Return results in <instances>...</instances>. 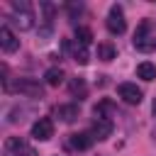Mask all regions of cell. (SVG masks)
Masks as SVG:
<instances>
[{
	"instance_id": "17",
	"label": "cell",
	"mask_w": 156,
	"mask_h": 156,
	"mask_svg": "<svg viewBox=\"0 0 156 156\" xmlns=\"http://www.w3.org/2000/svg\"><path fill=\"white\" fill-rule=\"evenodd\" d=\"M68 88H71V93H73V95H78V100L88 98V85H85V80H83V78H73Z\"/></svg>"
},
{
	"instance_id": "3",
	"label": "cell",
	"mask_w": 156,
	"mask_h": 156,
	"mask_svg": "<svg viewBox=\"0 0 156 156\" xmlns=\"http://www.w3.org/2000/svg\"><path fill=\"white\" fill-rule=\"evenodd\" d=\"M5 93H20L24 98H41L44 95V88L39 80H32V78H17L15 85H5Z\"/></svg>"
},
{
	"instance_id": "8",
	"label": "cell",
	"mask_w": 156,
	"mask_h": 156,
	"mask_svg": "<svg viewBox=\"0 0 156 156\" xmlns=\"http://www.w3.org/2000/svg\"><path fill=\"white\" fill-rule=\"evenodd\" d=\"M0 46L5 54H15L20 49V39L15 37V32L10 27H0Z\"/></svg>"
},
{
	"instance_id": "11",
	"label": "cell",
	"mask_w": 156,
	"mask_h": 156,
	"mask_svg": "<svg viewBox=\"0 0 156 156\" xmlns=\"http://www.w3.org/2000/svg\"><path fill=\"white\" fill-rule=\"evenodd\" d=\"M78 115H80V110H78L76 102H68V105H58L56 107V117L61 122H73V119H78Z\"/></svg>"
},
{
	"instance_id": "4",
	"label": "cell",
	"mask_w": 156,
	"mask_h": 156,
	"mask_svg": "<svg viewBox=\"0 0 156 156\" xmlns=\"http://www.w3.org/2000/svg\"><path fill=\"white\" fill-rule=\"evenodd\" d=\"M2 151H5V156H37L34 149L20 136H10L5 141V146H2Z\"/></svg>"
},
{
	"instance_id": "10",
	"label": "cell",
	"mask_w": 156,
	"mask_h": 156,
	"mask_svg": "<svg viewBox=\"0 0 156 156\" xmlns=\"http://www.w3.org/2000/svg\"><path fill=\"white\" fill-rule=\"evenodd\" d=\"M112 129H115V124H112L110 119H95L93 127H90V134H93L98 141H102V139H107V136L112 134Z\"/></svg>"
},
{
	"instance_id": "20",
	"label": "cell",
	"mask_w": 156,
	"mask_h": 156,
	"mask_svg": "<svg viewBox=\"0 0 156 156\" xmlns=\"http://www.w3.org/2000/svg\"><path fill=\"white\" fill-rule=\"evenodd\" d=\"M154 139H156V127H154Z\"/></svg>"
},
{
	"instance_id": "1",
	"label": "cell",
	"mask_w": 156,
	"mask_h": 156,
	"mask_svg": "<svg viewBox=\"0 0 156 156\" xmlns=\"http://www.w3.org/2000/svg\"><path fill=\"white\" fill-rule=\"evenodd\" d=\"M134 49L141 51V54H151L156 49V34L151 32V22L149 20H144L134 32Z\"/></svg>"
},
{
	"instance_id": "14",
	"label": "cell",
	"mask_w": 156,
	"mask_h": 156,
	"mask_svg": "<svg viewBox=\"0 0 156 156\" xmlns=\"http://www.w3.org/2000/svg\"><path fill=\"white\" fill-rule=\"evenodd\" d=\"M63 78H66V73L61 71V68H49L46 73H44V80H46V85H51V88H56V85H61L63 83Z\"/></svg>"
},
{
	"instance_id": "15",
	"label": "cell",
	"mask_w": 156,
	"mask_h": 156,
	"mask_svg": "<svg viewBox=\"0 0 156 156\" xmlns=\"http://www.w3.org/2000/svg\"><path fill=\"white\" fill-rule=\"evenodd\" d=\"M115 56H117V51H115L112 41H100L98 44V58L100 61H112Z\"/></svg>"
},
{
	"instance_id": "7",
	"label": "cell",
	"mask_w": 156,
	"mask_h": 156,
	"mask_svg": "<svg viewBox=\"0 0 156 156\" xmlns=\"http://www.w3.org/2000/svg\"><path fill=\"white\" fill-rule=\"evenodd\" d=\"M117 95L127 105H139L141 98H144V93H141V88H136V83H119L117 85Z\"/></svg>"
},
{
	"instance_id": "12",
	"label": "cell",
	"mask_w": 156,
	"mask_h": 156,
	"mask_svg": "<svg viewBox=\"0 0 156 156\" xmlns=\"http://www.w3.org/2000/svg\"><path fill=\"white\" fill-rule=\"evenodd\" d=\"M93 112H95V117H98V119H107V117L115 112V102L105 98V100H100V102L95 105V110H93Z\"/></svg>"
},
{
	"instance_id": "19",
	"label": "cell",
	"mask_w": 156,
	"mask_h": 156,
	"mask_svg": "<svg viewBox=\"0 0 156 156\" xmlns=\"http://www.w3.org/2000/svg\"><path fill=\"white\" fill-rule=\"evenodd\" d=\"M151 112H154V117H156V98H154V105H151Z\"/></svg>"
},
{
	"instance_id": "5",
	"label": "cell",
	"mask_w": 156,
	"mask_h": 156,
	"mask_svg": "<svg viewBox=\"0 0 156 156\" xmlns=\"http://www.w3.org/2000/svg\"><path fill=\"white\" fill-rule=\"evenodd\" d=\"M105 24H107V29H110L112 34H124L127 22H124V12H122V7H119V5H112V7H110Z\"/></svg>"
},
{
	"instance_id": "2",
	"label": "cell",
	"mask_w": 156,
	"mask_h": 156,
	"mask_svg": "<svg viewBox=\"0 0 156 156\" xmlns=\"http://www.w3.org/2000/svg\"><path fill=\"white\" fill-rule=\"evenodd\" d=\"M12 22L22 32H27V29L34 27V10H32V5L27 0H15L12 2Z\"/></svg>"
},
{
	"instance_id": "13",
	"label": "cell",
	"mask_w": 156,
	"mask_h": 156,
	"mask_svg": "<svg viewBox=\"0 0 156 156\" xmlns=\"http://www.w3.org/2000/svg\"><path fill=\"white\" fill-rule=\"evenodd\" d=\"M136 76H139L141 80H154V78H156V66H154L151 61H141V63L136 66Z\"/></svg>"
},
{
	"instance_id": "6",
	"label": "cell",
	"mask_w": 156,
	"mask_h": 156,
	"mask_svg": "<svg viewBox=\"0 0 156 156\" xmlns=\"http://www.w3.org/2000/svg\"><path fill=\"white\" fill-rule=\"evenodd\" d=\"M32 136L37 141H49L54 136V119L51 117H39L34 124H32Z\"/></svg>"
},
{
	"instance_id": "16",
	"label": "cell",
	"mask_w": 156,
	"mask_h": 156,
	"mask_svg": "<svg viewBox=\"0 0 156 156\" xmlns=\"http://www.w3.org/2000/svg\"><path fill=\"white\" fill-rule=\"evenodd\" d=\"M90 41H93V29L90 27H76V44L88 46Z\"/></svg>"
},
{
	"instance_id": "9",
	"label": "cell",
	"mask_w": 156,
	"mask_h": 156,
	"mask_svg": "<svg viewBox=\"0 0 156 156\" xmlns=\"http://www.w3.org/2000/svg\"><path fill=\"white\" fill-rule=\"evenodd\" d=\"M93 141H95V136H93L90 132H78V134H71V139H68L71 149H76V151H85V149H90Z\"/></svg>"
},
{
	"instance_id": "18",
	"label": "cell",
	"mask_w": 156,
	"mask_h": 156,
	"mask_svg": "<svg viewBox=\"0 0 156 156\" xmlns=\"http://www.w3.org/2000/svg\"><path fill=\"white\" fill-rule=\"evenodd\" d=\"M88 58H90V54H88V46H80V44H76V46H73V61H76V63H80V66H85V63H88Z\"/></svg>"
}]
</instances>
